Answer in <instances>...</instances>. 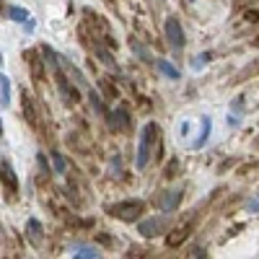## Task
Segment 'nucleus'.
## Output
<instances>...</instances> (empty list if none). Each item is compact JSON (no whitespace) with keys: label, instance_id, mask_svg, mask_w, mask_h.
Returning <instances> with one entry per match:
<instances>
[{"label":"nucleus","instance_id":"obj_1","mask_svg":"<svg viewBox=\"0 0 259 259\" xmlns=\"http://www.w3.org/2000/svg\"><path fill=\"white\" fill-rule=\"evenodd\" d=\"M109 212L119 220H138L143 212V202L140 200H127V202H117V205H109Z\"/></svg>","mask_w":259,"mask_h":259},{"label":"nucleus","instance_id":"obj_2","mask_svg":"<svg viewBox=\"0 0 259 259\" xmlns=\"http://www.w3.org/2000/svg\"><path fill=\"white\" fill-rule=\"evenodd\" d=\"M155 132H158V127H155L153 122L143 127V135H140V148H138V168H145V163H148V153H151V143L155 140Z\"/></svg>","mask_w":259,"mask_h":259},{"label":"nucleus","instance_id":"obj_3","mask_svg":"<svg viewBox=\"0 0 259 259\" xmlns=\"http://www.w3.org/2000/svg\"><path fill=\"white\" fill-rule=\"evenodd\" d=\"M166 226H168V218H166V215H155V218H151V220H143L140 226H138V231L145 236V239H153V236L163 233Z\"/></svg>","mask_w":259,"mask_h":259},{"label":"nucleus","instance_id":"obj_4","mask_svg":"<svg viewBox=\"0 0 259 259\" xmlns=\"http://www.w3.org/2000/svg\"><path fill=\"white\" fill-rule=\"evenodd\" d=\"M166 39L176 52L184 47V31H182V24H179L176 18H166Z\"/></svg>","mask_w":259,"mask_h":259},{"label":"nucleus","instance_id":"obj_5","mask_svg":"<svg viewBox=\"0 0 259 259\" xmlns=\"http://www.w3.org/2000/svg\"><path fill=\"white\" fill-rule=\"evenodd\" d=\"M109 125L114 127L117 132H125V130H130V114H127V109H114V111H111Z\"/></svg>","mask_w":259,"mask_h":259},{"label":"nucleus","instance_id":"obj_6","mask_svg":"<svg viewBox=\"0 0 259 259\" xmlns=\"http://www.w3.org/2000/svg\"><path fill=\"white\" fill-rule=\"evenodd\" d=\"M182 202V189H168V192L161 197V210L163 212H174Z\"/></svg>","mask_w":259,"mask_h":259},{"label":"nucleus","instance_id":"obj_7","mask_svg":"<svg viewBox=\"0 0 259 259\" xmlns=\"http://www.w3.org/2000/svg\"><path fill=\"white\" fill-rule=\"evenodd\" d=\"M155 65H158V70H161L166 78H171V81H179V78H182V73H179V70H176V67H174L171 62H168V60H158Z\"/></svg>","mask_w":259,"mask_h":259},{"label":"nucleus","instance_id":"obj_8","mask_svg":"<svg viewBox=\"0 0 259 259\" xmlns=\"http://www.w3.org/2000/svg\"><path fill=\"white\" fill-rule=\"evenodd\" d=\"M3 182H8V189H10V192H16V189H18L16 174H13V168H10L8 161H3Z\"/></svg>","mask_w":259,"mask_h":259},{"label":"nucleus","instance_id":"obj_9","mask_svg":"<svg viewBox=\"0 0 259 259\" xmlns=\"http://www.w3.org/2000/svg\"><path fill=\"white\" fill-rule=\"evenodd\" d=\"M187 236H189V226H182V228H176V231H174V236H168L166 244H168V246H179V244L187 239Z\"/></svg>","mask_w":259,"mask_h":259},{"label":"nucleus","instance_id":"obj_10","mask_svg":"<svg viewBox=\"0 0 259 259\" xmlns=\"http://www.w3.org/2000/svg\"><path fill=\"white\" fill-rule=\"evenodd\" d=\"M57 83H60V88H62V96L65 99H70V101H78V91L65 81V75H57Z\"/></svg>","mask_w":259,"mask_h":259},{"label":"nucleus","instance_id":"obj_11","mask_svg":"<svg viewBox=\"0 0 259 259\" xmlns=\"http://www.w3.org/2000/svg\"><path fill=\"white\" fill-rule=\"evenodd\" d=\"M0 88H3V94H0V104H3V109L10 104V81L8 75L3 73V78H0Z\"/></svg>","mask_w":259,"mask_h":259},{"label":"nucleus","instance_id":"obj_12","mask_svg":"<svg viewBox=\"0 0 259 259\" xmlns=\"http://www.w3.org/2000/svg\"><path fill=\"white\" fill-rule=\"evenodd\" d=\"M210 125H212V122H210V117H202V135H200V138L195 140V148H202V145L207 143V135H210Z\"/></svg>","mask_w":259,"mask_h":259},{"label":"nucleus","instance_id":"obj_13","mask_svg":"<svg viewBox=\"0 0 259 259\" xmlns=\"http://www.w3.org/2000/svg\"><path fill=\"white\" fill-rule=\"evenodd\" d=\"M8 18H10V21H24V24L29 21V16H26L24 8H8Z\"/></svg>","mask_w":259,"mask_h":259},{"label":"nucleus","instance_id":"obj_14","mask_svg":"<svg viewBox=\"0 0 259 259\" xmlns=\"http://www.w3.org/2000/svg\"><path fill=\"white\" fill-rule=\"evenodd\" d=\"M52 161H54V171L57 174H65V158L60 151H52Z\"/></svg>","mask_w":259,"mask_h":259},{"label":"nucleus","instance_id":"obj_15","mask_svg":"<svg viewBox=\"0 0 259 259\" xmlns=\"http://www.w3.org/2000/svg\"><path fill=\"white\" fill-rule=\"evenodd\" d=\"M26 226H29V236H31V239L39 241V236H42V226H39V223L37 220H29Z\"/></svg>","mask_w":259,"mask_h":259},{"label":"nucleus","instance_id":"obj_16","mask_svg":"<svg viewBox=\"0 0 259 259\" xmlns=\"http://www.w3.org/2000/svg\"><path fill=\"white\" fill-rule=\"evenodd\" d=\"M75 257H78V259H86V257H88V259H96L99 252H96V249H86V246H83V249H78Z\"/></svg>","mask_w":259,"mask_h":259},{"label":"nucleus","instance_id":"obj_17","mask_svg":"<svg viewBox=\"0 0 259 259\" xmlns=\"http://www.w3.org/2000/svg\"><path fill=\"white\" fill-rule=\"evenodd\" d=\"M24 29H26V31H29V34H31V31H34V21H31V18H29V21H26V26H24Z\"/></svg>","mask_w":259,"mask_h":259},{"label":"nucleus","instance_id":"obj_18","mask_svg":"<svg viewBox=\"0 0 259 259\" xmlns=\"http://www.w3.org/2000/svg\"><path fill=\"white\" fill-rule=\"evenodd\" d=\"M249 207H252L254 212H259V200H257V202H252V205H249Z\"/></svg>","mask_w":259,"mask_h":259},{"label":"nucleus","instance_id":"obj_19","mask_svg":"<svg viewBox=\"0 0 259 259\" xmlns=\"http://www.w3.org/2000/svg\"><path fill=\"white\" fill-rule=\"evenodd\" d=\"M189 3H195V0H189Z\"/></svg>","mask_w":259,"mask_h":259}]
</instances>
